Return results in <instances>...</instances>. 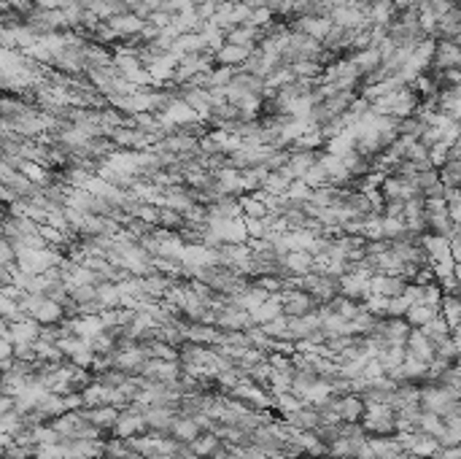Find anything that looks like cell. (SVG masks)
Wrapping results in <instances>:
<instances>
[{"instance_id": "ba28073f", "label": "cell", "mask_w": 461, "mask_h": 459, "mask_svg": "<svg viewBox=\"0 0 461 459\" xmlns=\"http://www.w3.org/2000/svg\"><path fill=\"white\" fill-rule=\"evenodd\" d=\"M335 411H338L340 422H348V424H359L362 416H364V400L359 395H343V398H335Z\"/></svg>"}, {"instance_id": "ffe728a7", "label": "cell", "mask_w": 461, "mask_h": 459, "mask_svg": "<svg viewBox=\"0 0 461 459\" xmlns=\"http://www.w3.org/2000/svg\"><path fill=\"white\" fill-rule=\"evenodd\" d=\"M289 71L294 73L297 81H316L324 73V68L316 60H294L289 62Z\"/></svg>"}, {"instance_id": "4fadbf2b", "label": "cell", "mask_w": 461, "mask_h": 459, "mask_svg": "<svg viewBox=\"0 0 461 459\" xmlns=\"http://www.w3.org/2000/svg\"><path fill=\"white\" fill-rule=\"evenodd\" d=\"M281 265L289 275H305L316 268V257L310 251H286L281 257Z\"/></svg>"}, {"instance_id": "30bf717a", "label": "cell", "mask_w": 461, "mask_h": 459, "mask_svg": "<svg viewBox=\"0 0 461 459\" xmlns=\"http://www.w3.org/2000/svg\"><path fill=\"white\" fill-rule=\"evenodd\" d=\"M397 14L394 0H369L364 6V16L372 28H388V22Z\"/></svg>"}, {"instance_id": "6da1fadb", "label": "cell", "mask_w": 461, "mask_h": 459, "mask_svg": "<svg viewBox=\"0 0 461 459\" xmlns=\"http://www.w3.org/2000/svg\"><path fill=\"white\" fill-rule=\"evenodd\" d=\"M149 427H146V422H143V413L130 403L124 411H119L116 416V424L111 427V435L113 438H122V441H133V438H140V435H146Z\"/></svg>"}, {"instance_id": "484cf974", "label": "cell", "mask_w": 461, "mask_h": 459, "mask_svg": "<svg viewBox=\"0 0 461 459\" xmlns=\"http://www.w3.org/2000/svg\"><path fill=\"white\" fill-rule=\"evenodd\" d=\"M297 181H302L305 186H310V189H319V186H324V184L329 181V176H326V170H324L321 162H316V165L307 170L302 179H297Z\"/></svg>"}, {"instance_id": "d6986e66", "label": "cell", "mask_w": 461, "mask_h": 459, "mask_svg": "<svg viewBox=\"0 0 461 459\" xmlns=\"http://www.w3.org/2000/svg\"><path fill=\"white\" fill-rule=\"evenodd\" d=\"M135 451L130 441H122V438H113L108 435V441H103V459H133Z\"/></svg>"}, {"instance_id": "9c48e42d", "label": "cell", "mask_w": 461, "mask_h": 459, "mask_svg": "<svg viewBox=\"0 0 461 459\" xmlns=\"http://www.w3.org/2000/svg\"><path fill=\"white\" fill-rule=\"evenodd\" d=\"M248 54H251V49H246V46H235L224 41L211 54V60H214V65H224V68H240L248 60Z\"/></svg>"}, {"instance_id": "5bb4252c", "label": "cell", "mask_w": 461, "mask_h": 459, "mask_svg": "<svg viewBox=\"0 0 461 459\" xmlns=\"http://www.w3.org/2000/svg\"><path fill=\"white\" fill-rule=\"evenodd\" d=\"M224 41L227 44H235V46H246V49H257L262 41V30L257 28H251V25H235L230 30H224Z\"/></svg>"}, {"instance_id": "8992f818", "label": "cell", "mask_w": 461, "mask_h": 459, "mask_svg": "<svg viewBox=\"0 0 461 459\" xmlns=\"http://www.w3.org/2000/svg\"><path fill=\"white\" fill-rule=\"evenodd\" d=\"M383 200H410L413 195H421L413 186V181L402 179V176H383V181L378 186Z\"/></svg>"}, {"instance_id": "e0dca14e", "label": "cell", "mask_w": 461, "mask_h": 459, "mask_svg": "<svg viewBox=\"0 0 461 459\" xmlns=\"http://www.w3.org/2000/svg\"><path fill=\"white\" fill-rule=\"evenodd\" d=\"M248 314H251L254 324H264V321L281 316V314H283V308H281V297H278V292H276V294H267V300H262L259 306L254 308V311H248Z\"/></svg>"}, {"instance_id": "9a60e30c", "label": "cell", "mask_w": 461, "mask_h": 459, "mask_svg": "<svg viewBox=\"0 0 461 459\" xmlns=\"http://www.w3.org/2000/svg\"><path fill=\"white\" fill-rule=\"evenodd\" d=\"M200 432L202 429L197 424V419H192V416H178L176 413V419L170 422V438H176L178 443H192Z\"/></svg>"}, {"instance_id": "1f68e13d", "label": "cell", "mask_w": 461, "mask_h": 459, "mask_svg": "<svg viewBox=\"0 0 461 459\" xmlns=\"http://www.w3.org/2000/svg\"><path fill=\"white\" fill-rule=\"evenodd\" d=\"M184 3H189V0H184Z\"/></svg>"}, {"instance_id": "f1b7e54d", "label": "cell", "mask_w": 461, "mask_h": 459, "mask_svg": "<svg viewBox=\"0 0 461 459\" xmlns=\"http://www.w3.org/2000/svg\"><path fill=\"white\" fill-rule=\"evenodd\" d=\"M443 141V130L440 127H426L424 133H421V138H418V143H424L426 149H431L434 143H440Z\"/></svg>"}, {"instance_id": "277c9868", "label": "cell", "mask_w": 461, "mask_h": 459, "mask_svg": "<svg viewBox=\"0 0 461 459\" xmlns=\"http://www.w3.org/2000/svg\"><path fill=\"white\" fill-rule=\"evenodd\" d=\"M278 297H281V308H283V316H305L310 311H316V300L302 290H281L278 292Z\"/></svg>"}, {"instance_id": "8fae6325", "label": "cell", "mask_w": 461, "mask_h": 459, "mask_svg": "<svg viewBox=\"0 0 461 459\" xmlns=\"http://www.w3.org/2000/svg\"><path fill=\"white\" fill-rule=\"evenodd\" d=\"M405 352H407L410 359H418L424 365H429L431 359H434V346L424 338L421 330H410V335L405 340Z\"/></svg>"}, {"instance_id": "ac0fdd59", "label": "cell", "mask_w": 461, "mask_h": 459, "mask_svg": "<svg viewBox=\"0 0 461 459\" xmlns=\"http://www.w3.org/2000/svg\"><path fill=\"white\" fill-rule=\"evenodd\" d=\"M221 446V438L216 435V432H211V429H202L200 435L189 443V448L195 451V457H200V459H208L211 454H214L216 448Z\"/></svg>"}, {"instance_id": "5b68a950", "label": "cell", "mask_w": 461, "mask_h": 459, "mask_svg": "<svg viewBox=\"0 0 461 459\" xmlns=\"http://www.w3.org/2000/svg\"><path fill=\"white\" fill-rule=\"evenodd\" d=\"M461 52L456 41H445V38H434V54H431L429 68L431 71H450L459 68Z\"/></svg>"}, {"instance_id": "44dd1931", "label": "cell", "mask_w": 461, "mask_h": 459, "mask_svg": "<svg viewBox=\"0 0 461 459\" xmlns=\"http://www.w3.org/2000/svg\"><path fill=\"white\" fill-rule=\"evenodd\" d=\"M437 316V308L424 306V303H413V306L405 311V321L413 327V330H421L426 321H431Z\"/></svg>"}, {"instance_id": "7402d4cb", "label": "cell", "mask_w": 461, "mask_h": 459, "mask_svg": "<svg viewBox=\"0 0 461 459\" xmlns=\"http://www.w3.org/2000/svg\"><path fill=\"white\" fill-rule=\"evenodd\" d=\"M421 333H424V338H426V340H429L431 346H437V343H440V340H445V338L450 335V327H448V321L443 319V316H440V314H437V316H434V319H431V321H426V324H424V327H421Z\"/></svg>"}, {"instance_id": "2e32d148", "label": "cell", "mask_w": 461, "mask_h": 459, "mask_svg": "<svg viewBox=\"0 0 461 459\" xmlns=\"http://www.w3.org/2000/svg\"><path fill=\"white\" fill-rule=\"evenodd\" d=\"M459 32H461V14H459V6H453L445 16L437 19L434 38H445V41H456L459 44Z\"/></svg>"}, {"instance_id": "4dcf8cb0", "label": "cell", "mask_w": 461, "mask_h": 459, "mask_svg": "<svg viewBox=\"0 0 461 459\" xmlns=\"http://www.w3.org/2000/svg\"><path fill=\"white\" fill-rule=\"evenodd\" d=\"M448 3H456V0H448Z\"/></svg>"}, {"instance_id": "7c38bea8", "label": "cell", "mask_w": 461, "mask_h": 459, "mask_svg": "<svg viewBox=\"0 0 461 459\" xmlns=\"http://www.w3.org/2000/svg\"><path fill=\"white\" fill-rule=\"evenodd\" d=\"M437 446H440V441H437L434 435L421 432V429H413L410 438H407V448H405V451L413 454V457H418V459H429Z\"/></svg>"}, {"instance_id": "52a82bcc", "label": "cell", "mask_w": 461, "mask_h": 459, "mask_svg": "<svg viewBox=\"0 0 461 459\" xmlns=\"http://www.w3.org/2000/svg\"><path fill=\"white\" fill-rule=\"evenodd\" d=\"M106 25L116 32V38H119V44H122V41H127V38L138 35L146 22H143L140 16L133 14V11H127V14H116V16H111V19H106Z\"/></svg>"}, {"instance_id": "603a6c76", "label": "cell", "mask_w": 461, "mask_h": 459, "mask_svg": "<svg viewBox=\"0 0 461 459\" xmlns=\"http://www.w3.org/2000/svg\"><path fill=\"white\" fill-rule=\"evenodd\" d=\"M437 176H440V184L443 186H459L461 184V160H448L437 168Z\"/></svg>"}, {"instance_id": "3957f363", "label": "cell", "mask_w": 461, "mask_h": 459, "mask_svg": "<svg viewBox=\"0 0 461 459\" xmlns=\"http://www.w3.org/2000/svg\"><path fill=\"white\" fill-rule=\"evenodd\" d=\"M410 330H413V327L405 321V316H383V319H378V324H375L372 333L383 338L386 346H405Z\"/></svg>"}, {"instance_id": "7a4b0ae2", "label": "cell", "mask_w": 461, "mask_h": 459, "mask_svg": "<svg viewBox=\"0 0 461 459\" xmlns=\"http://www.w3.org/2000/svg\"><path fill=\"white\" fill-rule=\"evenodd\" d=\"M329 19L335 28H343V30H367L369 22L364 16V8H356V6H348V3H335L332 11H329Z\"/></svg>"}, {"instance_id": "83f0119b", "label": "cell", "mask_w": 461, "mask_h": 459, "mask_svg": "<svg viewBox=\"0 0 461 459\" xmlns=\"http://www.w3.org/2000/svg\"><path fill=\"white\" fill-rule=\"evenodd\" d=\"M461 443V424H445L440 435V446H459Z\"/></svg>"}, {"instance_id": "f546056e", "label": "cell", "mask_w": 461, "mask_h": 459, "mask_svg": "<svg viewBox=\"0 0 461 459\" xmlns=\"http://www.w3.org/2000/svg\"><path fill=\"white\" fill-rule=\"evenodd\" d=\"M429 459H461V446H437Z\"/></svg>"}, {"instance_id": "d4e9b609", "label": "cell", "mask_w": 461, "mask_h": 459, "mask_svg": "<svg viewBox=\"0 0 461 459\" xmlns=\"http://www.w3.org/2000/svg\"><path fill=\"white\" fill-rule=\"evenodd\" d=\"M289 179H286V176H281V173H270V176H267V181L262 184V192H264V195H283V192H286V189H289Z\"/></svg>"}, {"instance_id": "4316f807", "label": "cell", "mask_w": 461, "mask_h": 459, "mask_svg": "<svg viewBox=\"0 0 461 459\" xmlns=\"http://www.w3.org/2000/svg\"><path fill=\"white\" fill-rule=\"evenodd\" d=\"M413 306L405 294H397V297H386V316H405V311Z\"/></svg>"}, {"instance_id": "cb8c5ba5", "label": "cell", "mask_w": 461, "mask_h": 459, "mask_svg": "<svg viewBox=\"0 0 461 459\" xmlns=\"http://www.w3.org/2000/svg\"><path fill=\"white\" fill-rule=\"evenodd\" d=\"M154 227H165V230L178 232V230L184 227V214H181V211H173V208H159Z\"/></svg>"}]
</instances>
